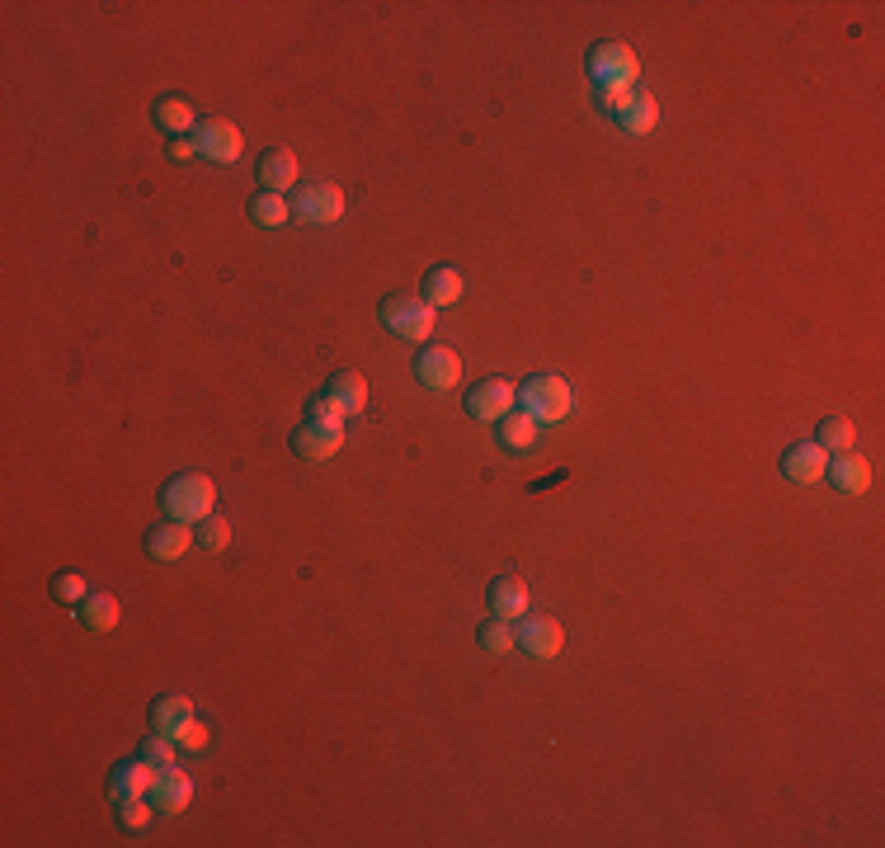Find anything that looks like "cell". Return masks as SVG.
I'll list each match as a JSON object with an SVG mask.
<instances>
[{
  "mask_svg": "<svg viewBox=\"0 0 885 848\" xmlns=\"http://www.w3.org/2000/svg\"><path fill=\"white\" fill-rule=\"evenodd\" d=\"M339 448H345V420L316 396V401L307 406V424L292 434V452L307 462H331Z\"/></svg>",
  "mask_w": 885,
  "mask_h": 848,
  "instance_id": "obj_1",
  "label": "cell"
},
{
  "mask_svg": "<svg viewBox=\"0 0 885 848\" xmlns=\"http://www.w3.org/2000/svg\"><path fill=\"white\" fill-rule=\"evenodd\" d=\"M161 504H165V514L179 519V523H203L208 514H217V486H212V476H203V472H179L175 481H165Z\"/></svg>",
  "mask_w": 885,
  "mask_h": 848,
  "instance_id": "obj_2",
  "label": "cell"
},
{
  "mask_svg": "<svg viewBox=\"0 0 885 848\" xmlns=\"http://www.w3.org/2000/svg\"><path fill=\"white\" fill-rule=\"evenodd\" d=\"M594 76V90H636V76H640V62L626 42H594L589 57H584Z\"/></svg>",
  "mask_w": 885,
  "mask_h": 848,
  "instance_id": "obj_3",
  "label": "cell"
},
{
  "mask_svg": "<svg viewBox=\"0 0 885 848\" xmlns=\"http://www.w3.org/2000/svg\"><path fill=\"white\" fill-rule=\"evenodd\" d=\"M434 316L438 311L424 302V297H410V292H391L382 297V321L396 339H410V345H424L434 335Z\"/></svg>",
  "mask_w": 885,
  "mask_h": 848,
  "instance_id": "obj_4",
  "label": "cell"
},
{
  "mask_svg": "<svg viewBox=\"0 0 885 848\" xmlns=\"http://www.w3.org/2000/svg\"><path fill=\"white\" fill-rule=\"evenodd\" d=\"M519 406H523L537 424H556V420H565V415H570L575 396H570V382H565V377L537 373V377H527L523 387H519Z\"/></svg>",
  "mask_w": 885,
  "mask_h": 848,
  "instance_id": "obj_5",
  "label": "cell"
},
{
  "mask_svg": "<svg viewBox=\"0 0 885 848\" xmlns=\"http://www.w3.org/2000/svg\"><path fill=\"white\" fill-rule=\"evenodd\" d=\"M292 217L311 222V226L339 222L345 217V194H339L335 184H297L292 189Z\"/></svg>",
  "mask_w": 885,
  "mask_h": 848,
  "instance_id": "obj_6",
  "label": "cell"
},
{
  "mask_svg": "<svg viewBox=\"0 0 885 848\" xmlns=\"http://www.w3.org/2000/svg\"><path fill=\"white\" fill-rule=\"evenodd\" d=\"M513 406H519V382H509V377H485L481 387L466 391V415L485 420V424H499Z\"/></svg>",
  "mask_w": 885,
  "mask_h": 848,
  "instance_id": "obj_7",
  "label": "cell"
},
{
  "mask_svg": "<svg viewBox=\"0 0 885 848\" xmlns=\"http://www.w3.org/2000/svg\"><path fill=\"white\" fill-rule=\"evenodd\" d=\"M198 155L203 161H217V165H232L240 161V127L236 123H226V119H208V123H198Z\"/></svg>",
  "mask_w": 885,
  "mask_h": 848,
  "instance_id": "obj_8",
  "label": "cell"
},
{
  "mask_svg": "<svg viewBox=\"0 0 885 848\" xmlns=\"http://www.w3.org/2000/svg\"><path fill=\"white\" fill-rule=\"evenodd\" d=\"M321 401L331 406L339 420H353V415H363V410H367V382L359 373H349V367H345V373H331Z\"/></svg>",
  "mask_w": 885,
  "mask_h": 848,
  "instance_id": "obj_9",
  "label": "cell"
},
{
  "mask_svg": "<svg viewBox=\"0 0 885 848\" xmlns=\"http://www.w3.org/2000/svg\"><path fill=\"white\" fill-rule=\"evenodd\" d=\"M415 377H420V387H429V391H448V387L462 382V359H457L452 349L434 345L415 359Z\"/></svg>",
  "mask_w": 885,
  "mask_h": 848,
  "instance_id": "obj_10",
  "label": "cell"
},
{
  "mask_svg": "<svg viewBox=\"0 0 885 848\" xmlns=\"http://www.w3.org/2000/svg\"><path fill=\"white\" fill-rule=\"evenodd\" d=\"M824 466H830V452H824L815 438H810V444H791L782 452V476L796 481V486H815V481H824Z\"/></svg>",
  "mask_w": 885,
  "mask_h": 848,
  "instance_id": "obj_11",
  "label": "cell"
},
{
  "mask_svg": "<svg viewBox=\"0 0 885 848\" xmlns=\"http://www.w3.org/2000/svg\"><path fill=\"white\" fill-rule=\"evenodd\" d=\"M513 636H519V646L533 660H551V656H561V646H565V632L556 618H523Z\"/></svg>",
  "mask_w": 885,
  "mask_h": 848,
  "instance_id": "obj_12",
  "label": "cell"
},
{
  "mask_svg": "<svg viewBox=\"0 0 885 848\" xmlns=\"http://www.w3.org/2000/svg\"><path fill=\"white\" fill-rule=\"evenodd\" d=\"M155 763L151 759H123V763H113V777H109V787H113V797L119 801H133V797H151V787H155Z\"/></svg>",
  "mask_w": 885,
  "mask_h": 848,
  "instance_id": "obj_13",
  "label": "cell"
},
{
  "mask_svg": "<svg viewBox=\"0 0 885 848\" xmlns=\"http://www.w3.org/2000/svg\"><path fill=\"white\" fill-rule=\"evenodd\" d=\"M151 801H155V811H165V815H179L184 806L194 801V777L184 773L179 763H170V769H161V773H155Z\"/></svg>",
  "mask_w": 885,
  "mask_h": 848,
  "instance_id": "obj_14",
  "label": "cell"
},
{
  "mask_svg": "<svg viewBox=\"0 0 885 848\" xmlns=\"http://www.w3.org/2000/svg\"><path fill=\"white\" fill-rule=\"evenodd\" d=\"M194 543H198L194 523H179V519H165V523H155V528L147 533V551H151L155 561H179Z\"/></svg>",
  "mask_w": 885,
  "mask_h": 848,
  "instance_id": "obj_15",
  "label": "cell"
},
{
  "mask_svg": "<svg viewBox=\"0 0 885 848\" xmlns=\"http://www.w3.org/2000/svg\"><path fill=\"white\" fill-rule=\"evenodd\" d=\"M824 476H830V486L844 490V495H862L872 486V466H867V458H858V452H830Z\"/></svg>",
  "mask_w": 885,
  "mask_h": 848,
  "instance_id": "obj_16",
  "label": "cell"
},
{
  "mask_svg": "<svg viewBox=\"0 0 885 848\" xmlns=\"http://www.w3.org/2000/svg\"><path fill=\"white\" fill-rule=\"evenodd\" d=\"M194 721V702L184 698V693H165V698L151 702V726L170 735V740H179V731Z\"/></svg>",
  "mask_w": 885,
  "mask_h": 848,
  "instance_id": "obj_17",
  "label": "cell"
},
{
  "mask_svg": "<svg viewBox=\"0 0 885 848\" xmlns=\"http://www.w3.org/2000/svg\"><path fill=\"white\" fill-rule=\"evenodd\" d=\"M618 123H622V133H632V137H646L655 123H660V104H655V95L650 90H632V99L618 109Z\"/></svg>",
  "mask_w": 885,
  "mask_h": 848,
  "instance_id": "obj_18",
  "label": "cell"
},
{
  "mask_svg": "<svg viewBox=\"0 0 885 848\" xmlns=\"http://www.w3.org/2000/svg\"><path fill=\"white\" fill-rule=\"evenodd\" d=\"M297 170H302V161L288 151V147H274V151H264L260 155V179H264V189L269 194H283V189H292L297 184Z\"/></svg>",
  "mask_w": 885,
  "mask_h": 848,
  "instance_id": "obj_19",
  "label": "cell"
},
{
  "mask_svg": "<svg viewBox=\"0 0 885 848\" xmlns=\"http://www.w3.org/2000/svg\"><path fill=\"white\" fill-rule=\"evenodd\" d=\"M462 269H452V264H438L424 274V302H429L434 311L438 307H452V302H462Z\"/></svg>",
  "mask_w": 885,
  "mask_h": 848,
  "instance_id": "obj_20",
  "label": "cell"
},
{
  "mask_svg": "<svg viewBox=\"0 0 885 848\" xmlns=\"http://www.w3.org/2000/svg\"><path fill=\"white\" fill-rule=\"evenodd\" d=\"M485 599H490V613L504 618V622H513L519 613H527V585H523L519 575H499Z\"/></svg>",
  "mask_w": 885,
  "mask_h": 848,
  "instance_id": "obj_21",
  "label": "cell"
},
{
  "mask_svg": "<svg viewBox=\"0 0 885 848\" xmlns=\"http://www.w3.org/2000/svg\"><path fill=\"white\" fill-rule=\"evenodd\" d=\"M155 123L165 127V133H175V137H194L198 133V113L189 99H179V95H165L161 104H155Z\"/></svg>",
  "mask_w": 885,
  "mask_h": 848,
  "instance_id": "obj_22",
  "label": "cell"
},
{
  "mask_svg": "<svg viewBox=\"0 0 885 848\" xmlns=\"http://www.w3.org/2000/svg\"><path fill=\"white\" fill-rule=\"evenodd\" d=\"M537 434H541V424L527 415V410H509L504 420H499V444H504L509 452H523V448H533L537 444Z\"/></svg>",
  "mask_w": 885,
  "mask_h": 848,
  "instance_id": "obj_23",
  "label": "cell"
},
{
  "mask_svg": "<svg viewBox=\"0 0 885 848\" xmlns=\"http://www.w3.org/2000/svg\"><path fill=\"white\" fill-rule=\"evenodd\" d=\"M80 618H85V627H90V632H113V627H119V618H123V608H119L113 594H85Z\"/></svg>",
  "mask_w": 885,
  "mask_h": 848,
  "instance_id": "obj_24",
  "label": "cell"
},
{
  "mask_svg": "<svg viewBox=\"0 0 885 848\" xmlns=\"http://www.w3.org/2000/svg\"><path fill=\"white\" fill-rule=\"evenodd\" d=\"M292 217V203H288V198H283V194H254L250 198V222L254 226H269V232H274V226H283V222H288Z\"/></svg>",
  "mask_w": 885,
  "mask_h": 848,
  "instance_id": "obj_25",
  "label": "cell"
},
{
  "mask_svg": "<svg viewBox=\"0 0 885 848\" xmlns=\"http://www.w3.org/2000/svg\"><path fill=\"white\" fill-rule=\"evenodd\" d=\"M476 641H481V650H490V656H509V650L519 646V636H513V627H509L504 618H495V613H490V622H481Z\"/></svg>",
  "mask_w": 885,
  "mask_h": 848,
  "instance_id": "obj_26",
  "label": "cell"
},
{
  "mask_svg": "<svg viewBox=\"0 0 885 848\" xmlns=\"http://www.w3.org/2000/svg\"><path fill=\"white\" fill-rule=\"evenodd\" d=\"M815 444H820L824 452H848V448H852V424H848L844 415H830V420L820 424V438H815Z\"/></svg>",
  "mask_w": 885,
  "mask_h": 848,
  "instance_id": "obj_27",
  "label": "cell"
},
{
  "mask_svg": "<svg viewBox=\"0 0 885 848\" xmlns=\"http://www.w3.org/2000/svg\"><path fill=\"white\" fill-rule=\"evenodd\" d=\"M198 547L226 551V547H232V523H226L222 514H208L203 523H198Z\"/></svg>",
  "mask_w": 885,
  "mask_h": 848,
  "instance_id": "obj_28",
  "label": "cell"
},
{
  "mask_svg": "<svg viewBox=\"0 0 885 848\" xmlns=\"http://www.w3.org/2000/svg\"><path fill=\"white\" fill-rule=\"evenodd\" d=\"M141 759H151L155 769H170V763H179V759H175V740H170V735H161V731H151L147 740H141Z\"/></svg>",
  "mask_w": 885,
  "mask_h": 848,
  "instance_id": "obj_29",
  "label": "cell"
},
{
  "mask_svg": "<svg viewBox=\"0 0 885 848\" xmlns=\"http://www.w3.org/2000/svg\"><path fill=\"white\" fill-rule=\"evenodd\" d=\"M52 599L57 603H85V575L80 571H62L52 579Z\"/></svg>",
  "mask_w": 885,
  "mask_h": 848,
  "instance_id": "obj_30",
  "label": "cell"
},
{
  "mask_svg": "<svg viewBox=\"0 0 885 848\" xmlns=\"http://www.w3.org/2000/svg\"><path fill=\"white\" fill-rule=\"evenodd\" d=\"M119 820H123V830H147L151 825V797L119 801Z\"/></svg>",
  "mask_w": 885,
  "mask_h": 848,
  "instance_id": "obj_31",
  "label": "cell"
},
{
  "mask_svg": "<svg viewBox=\"0 0 885 848\" xmlns=\"http://www.w3.org/2000/svg\"><path fill=\"white\" fill-rule=\"evenodd\" d=\"M175 745H179V749H203V745H208V726H203V721L194 716L189 726L179 731V740H175Z\"/></svg>",
  "mask_w": 885,
  "mask_h": 848,
  "instance_id": "obj_32",
  "label": "cell"
},
{
  "mask_svg": "<svg viewBox=\"0 0 885 848\" xmlns=\"http://www.w3.org/2000/svg\"><path fill=\"white\" fill-rule=\"evenodd\" d=\"M194 155H198L194 137H175V141H170V161H194Z\"/></svg>",
  "mask_w": 885,
  "mask_h": 848,
  "instance_id": "obj_33",
  "label": "cell"
}]
</instances>
